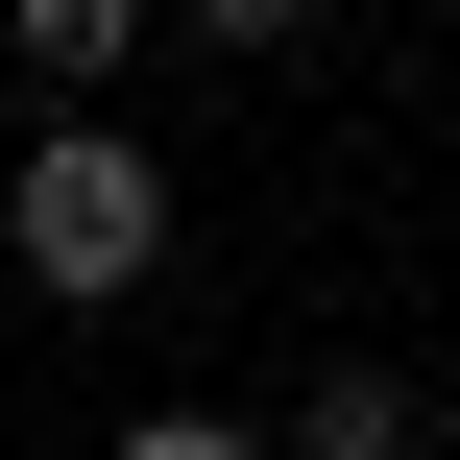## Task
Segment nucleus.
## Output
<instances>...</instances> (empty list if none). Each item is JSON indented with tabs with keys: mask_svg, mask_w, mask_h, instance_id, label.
Here are the masks:
<instances>
[{
	"mask_svg": "<svg viewBox=\"0 0 460 460\" xmlns=\"http://www.w3.org/2000/svg\"><path fill=\"white\" fill-rule=\"evenodd\" d=\"M170 24H218V49H315V0H170Z\"/></svg>",
	"mask_w": 460,
	"mask_h": 460,
	"instance_id": "39448f33",
	"label": "nucleus"
},
{
	"mask_svg": "<svg viewBox=\"0 0 460 460\" xmlns=\"http://www.w3.org/2000/svg\"><path fill=\"white\" fill-rule=\"evenodd\" d=\"M121 460H267L243 412H121Z\"/></svg>",
	"mask_w": 460,
	"mask_h": 460,
	"instance_id": "20e7f679",
	"label": "nucleus"
},
{
	"mask_svg": "<svg viewBox=\"0 0 460 460\" xmlns=\"http://www.w3.org/2000/svg\"><path fill=\"white\" fill-rule=\"evenodd\" d=\"M267 460H437V388H412V364H315Z\"/></svg>",
	"mask_w": 460,
	"mask_h": 460,
	"instance_id": "f03ea898",
	"label": "nucleus"
},
{
	"mask_svg": "<svg viewBox=\"0 0 460 460\" xmlns=\"http://www.w3.org/2000/svg\"><path fill=\"white\" fill-rule=\"evenodd\" d=\"M0 49L49 73V121H121V49H146V0H0Z\"/></svg>",
	"mask_w": 460,
	"mask_h": 460,
	"instance_id": "7ed1b4c3",
	"label": "nucleus"
},
{
	"mask_svg": "<svg viewBox=\"0 0 460 460\" xmlns=\"http://www.w3.org/2000/svg\"><path fill=\"white\" fill-rule=\"evenodd\" d=\"M0 243H24L49 315H121V291H170V170H146L121 121H49V146L0 170Z\"/></svg>",
	"mask_w": 460,
	"mask_h": 460,
	"instance_id": "f257e3e1",
	"label": "nucleus"
}]
</instances>
